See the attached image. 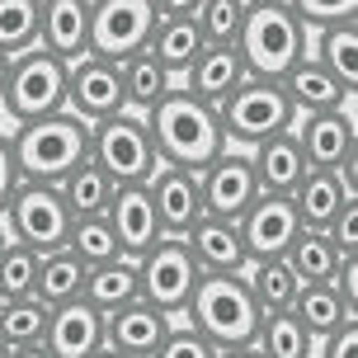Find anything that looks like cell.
<instances>
[{
	"label": "cell",
	"mask_w": 358,
	"mask_h": 358,
	"mask_svg": "<svg viewBox=\"0 0 358 358\" xmlns=\"http://www.w3.org/2000/svg\"><path fill=\"white\" fill-rule=\"evenodd\" d=\"M325 236H330V245H335L344 259H354L358 255V198H344V208L330 217Z\"/></svg>",
	"instance_id": "cell-42"
},
{
	"label": "cell",
	"mask_w": 358,
	"mask_h": 358,
	"mask_svg": "<svg viewBox=\"0 0 358 358\" xmlns=\"http://www.w3.org/2000/svg\"><path fill=\"white\" fill-rule=\"evenodd\" d=\"M0 127H5V118H0Z\"/></svg>",
	"instance_id": "cell-53"
},
{
	"label": "cell",
	"mask_w": 358,
	"mask_h": 358,
	"mask_svg": "<svg viewBox=\"0 0 358 358\" xmlns=\"http://www.w3.org/2000/svg\"><path fill=\"white\" fill-rule=\"evenodd\" d=\"M292 137L302 146L306 170H335L354 156V90L344 94L340 108H316L292 118Z\"/></svg>",
	"instance_id": "cell-11"
},
{
	"label": "cell",
	"mask_w": 358,
	"mask_h": 358,
	"mask_svg": "<svg viewBox=\"0 0 358 358\" xmlns=\"http://www.w3.org/2000/svg\"><path fill=\"white\" fill-rule=\"evenodd\" d=\"M0 241H5V231H0Z\"/></svg>",
	"instance_id": "cell-52"
},
{
	"label": "cell",
	"mask_w": 358,
	"mask_h": 358,
	"mask_svg": "<svg viewBox=\"0 0 358 358\" xmlns=\"http://www.w3.org/2000/svg\"><path fill=\"white\" fill-rule=\"evenodd\" d=\"M287 198H292V208H297V222H302V227L325 231L330 217L344 208V198H358V194H354V189H344L335 170H306Z\"/></svg>",
	"instance_id": "cell-24"
},
{
	"label": "cell",
	"mask_w": 358,
	"mask_h": 358,
	"mask_svg": "<svg viewBox=\"0 0 358 358\" xmlns=\"http://www.w3.org/2000/svg\"><path fill=\"white\" fill-rule=\"evenodd\" d=\"M118 76H123V104H127V113H142V118L179 85L175 76L165 71L146 48H142V52H132V57H123V62H118Z\"/></svg>",
	"instance_id": "cell-25"
},
{
	"label": "cell",
	"mask_w": 358,
	"mask_h": 358,
	"mask_svg": "<svg viewBox=\"0 0 358 358\" xmlns=\"http://www.w3.org/2000/svg\"><path fill=\"white\" fill-rule=\"evenodd\" d=\"M104 222L113 227V236H118V250L127 255V259H137V255H146L156 241H161V217H156V203H151V189L146 184H118L113 189V198H108L104 208Z\"/></svg>",
	"instance_id": "cell-14"
},
{
	"label": "cell",
	"mask_w": 358,
	"mask_h": 358,
	"mask_svg": "<svg viewBox=\"0 0 358 358\" xmlns=\"http://www.w3.org/2000/svg\"><path fill=\"white\" fill-rule=\"evenodd\" d=\"M57 189H62V203L71 208V217H104V208H108V198H113L118 184L85 156L80 165H71L66 175L57 179Z\"/></svg>",
	"instance_id": "cell-29"
},
{
	"label": "cell",
	"mask_w": 358,
	"mask_h": 358,
	"mask_svg": "<svg viewBox=\"0 0 358 358\" xmlns=\"http://www.w3.org/2000/svg\"><path fill=\"white\" fill-rule=\"evenodd\" d=\"M292 104L278 80H264V76H245L241 85L217 104V123H222V137L227 146H255L273 137V132H287L292 127Z\"/></svg>",
	"instance_id": "cell-6"
},
{
	"label": "cell",
	"mask_w": 358,
	"mask_h": 358,
	"mask_svg": "<svg viewBox=\"0 0 358 358\" xmlns=\"http://www.w3.org/2000/svg\"><path fill=\"white\" fill-rule=\"evenodd\" d=\"M5 358H52V354L43 349V340H38V344H10V349H5Z\"/></svg>",
	"instance_id": "cell-47"
},
{
	"label": "cell",
	"mask_w": 358,
	"mask_h": 358,
	"mask_svg": "<svg viewBox=\"0 0 358 358\" xmlns=\"http://www.w3.org/2000/svg\"><path fill=\"white\" fill-rule=\"evenodd\" d=\"M90 358H123V354H113V349H94Z\"/></svg>",
	"instance_id": "cell-50"
},
{
	"label": "cell",
	"mask_w": 358,
	"mask_h": 358,
	"mask_svg": "<svg viewBox=\"0 0 358 358\" xmlns=\"http://www.w3.org/2000/svg\"><path fill=\"white\" fill-rule=\"evenodd\" d=\"M170 321L175 316H165L161 306H151L146 297H132V302H123L118 311L104 316V349H113L123 358H151L161 349Z\"/></svg>",
	"instance_id": "cell-15"
},
{
	"label": "cell",
	"mask_w": 358,
	"mask_h": 358,
	"mask_svg": "<svg viewBox=\"0 0 358 358\" xmlns=\"http://www.w3.org/2000/svg\"><path fill=\"white\" fill-rule=\"evenodd\" d=\"M80 297H85L94 311H104V316L118 311L123 302H132V297H142V287H137V259L118 255V259H104V264H90Z\"/></svg>",
	"instance_id": "cell-27"
},
{
	"label": "cell",
	"mask_w": 358,
	"mask_h": 358,
	"mask_svg": "<svg viewBox=\"0 0 358 358\" xmlns=\"http://www.w3.org/2000/svg\"><path fill=\"white\" fill-rule=\"evenodd\" d=\"M217 358H264L255 344H245V349H217Z\"/></svg>",
	"instance_id": "cell-48"
},
{
	"label": "cell",
	"mask_w": 358,
	"mask_h": 358,
	"mask_svg": "<svg viewBox=\"0 0 358 358\" xmlns=\"http://www.w3.org/2000/svg\"><path fill=\"white\" fill-rule=\"evenodd\" d=\"M236 48L250 76L278 80L297 57L311 52V29L292 15L287 0H245V24H241Z\"/></svg>",
	"instance_id": "cell-3"
},
{
	"label": "cell",
	"mask_w": 358,
	"mask_h": 358,
	"mask_svg": "<svg viewBox=\"0 0 358 358\" xmlns=\"http://www.w3.org/2000/svg\"><path fill=\"white\" fill-rule=\"evenodd\" d=\"M66 108V62L48 48H29L10 62V80L0 90V118L10 127L48 118Z\"/></svg>",
	"instance_id": "cell-5"
},
{
	"label": "cell",
	"mask_w": 358,
	"mask_h": 358,
	"mask_svg": "<svg viewBox=\"0 0 358 358\" xmlns=\"http://www.w3.org/2000/svg\"><path fill=\"white\" fill-rule=\"evenodd\" d=\"M330 287H335L344 302L354 306V287H358V255H354V259H340V268L330 273Z\"/></svg>",
	"instance_id": "cell-45"
},
{
	"label": "cell",
	"mask_w": 358,
	"mask_h": 358,
	"mask_svg": "<svg viewBox=\"0 0 358 358\" xmlns=\"http://www.w3.org/2000/svg\"><path fill=\"white\" fill-rule=\"evenodd\" d=\"M287 268L297 273V283H330V273L340 268L344 255L330 245V236L325 231H311V227H302V231L292 236V245H287Z\"/></svg>",
	"instance_id": "cell-34"
},
{
	"label": "cell",
	"mask_w": 358,
	"mask_h": 358,
	"mask_svg": "<svg viewBox=\"0 0 358 358\" xmlns=\"http://www.w3.org/2000/svg\"><path fill=\"white\" fill-rule=\"evenodd\" d=\"M311 57H316L344 90H354L358 85V29H354V19L330 24V29H316V48H311Z\"/></svg>",
	"instance_id": "cell-33"
},
{
	"label": "cell",
	"mask_w": 358,
	"mask_h": 358,
	"mask_svg": "<svg viewBox=\"0 0 358 358\" xmlns=\"http://www.w3.org/2000/svg\"><path fill=\"white\" fill-rule=\"evenodd\" d=\"M278 85H283V94H287V104H292V113L340 108V104H344V94H349V90H344L335 76L325 71V66H321V62H316L311 52L297 57V62H292V66L278 76Z\"/></svg>",
	"instance_id": "cell-23"
},
{
	"label": "cell",
	"mask_w": 358,
	"mask_h": 358,
	"mask_svg": "<svg viewBox=\"0 0 358 358\" xmlns=\"http://www.w3.org/2000/svg\"><path fill=\"white\" fill-rule=\"evenodd\" d=\"M10 146H15V161L24 179L57 184L71 165H80L90 156V123L76 118L71 108H62V113L10 127Z\"/></svg>",
	"instance_id": "cell-4"
},
{
	"label": "cell",
	"mask_w": 358,
	"mask_h": 358,
	"mask_svg": "<svg viewBox=\"0 0 358 358\" xmlns=\"http://www.w3.org/2000/svg\"><path fill=\"white\" fill-rule=\"evenodd\" d=\"M151 358H217V344L203 340V335H198L189 321H170L161 349H156Z\"/></svg>",
	"instance_id": "cell-40"
},
{
	"label": "cell",
	"mask_w": 358,
	"mask_h": 358,
	"mask_svg": "<svg viewBox=\"0 0 358 358\" xmlns=\"http://www.w3.org/2000/svg\"><path fill=\"white\" fill-rule=\"evenodd\" d=\"M151 5H156V15H189L194 19L203 0H151Z\"/></svg>",
	"instance_id": "cell-46"
},
{
	"label": "cell",
	"mask_w": 358,
	"mask_h": 358,
	"mask_svg": "<svg viewBox=\"0 0 358 358\" xmlns=\"http://www.w3.org/2000/svg\"><path fill=\"white\" fill-rule=\"evenodd\" d=\"M179 316L194 325L203 340H213L217 349H245V344H255L259 306H255L241 273H198L189 306Z\"/></svg>",
	"instance_id": "cell-2"
},
{
	"label": "cell",
	"mask_w": 358,
	"mask_h": 358,
	"mask_svg": "<svg viewBox=\"0 0 358 358\" xmlns=\"http://www.w3.org/2000/svg\"><path fill=\"white\" fill-rule=\"evenodd\" d=\"M241 278L250 287V297L259 311H287L292 297H297V273L287 268L283 255H273V259H250V264L241 268Z\"/></svg>",
	"instance_id": "cell-30"
},
{
	"label": "cell",
	"mask_w": 358,
	"mask_h": 358,
	"mask_svg": "<svg viewBox=\"0 0 358 358\" xmlns=\"http://www.w3.org/2000/svg\"><path fill=\"white\" fill-rule=\"evenodd\" d=\"M10 62H15V57L0 52V90H5V80H10Z\"/></svg>",
	"instance_id": "cell-49"
},
{
	"label": "cell",
	"mask_w": 358,
	"mask_h": 358,
	"mask_svg": "<svg viewBox=\"0 0 358 358\" xmlns=\"http://www.w3.org/2000/svg\"><path fill=\"white\" fill-rule=\"evenodd\" d=\"M66 108L85 123H99V118H113L123 113V76H118V62L108 57H76L66 62Z\"/></svg>",
	"instance_id": "cell-12"
},
{
	"label": "cell",
	"mask_w": 358,
	"mask_h": 358,
	"mask_svg": "<svg viewBox=\"0 0 358 358\" xmlns=\"http://www.w3.org/2000/svg\"><path fill=\"white\" fill-rule=\"evenodd\" d=\"M146 52L179 80L189 71V62L203 52V34H198V24L189 15H156V29L146 38Z\"/></svg>",
	"instance_id": "cell-26"
},
{
	"label": "cell",
	"mask_w": 358,
	"mask_h": 358,
	"mask_svg": "<svg viewBox=\"0 0 358 358\" xmlns=\"http://www.w3.org/2000/svg\"><path fill=\"white\" fill-rule=\"evenodd\" d=\"M71 208L62 203V189L57 184H38V179H24L10 198V213L0 217V231L29 245V250L48 255V250H62L66 236H71Z\"/></svg>",
	"instance_id": "cell-8"
},
{
	"label": "cell",
	"mask_w": 358,
	"mask_h": 358,
	"mask_svg": "<svg viewBox=\"0 0 358 358\" xmlns=\"http://www.w3.org/2000/svg\"><path fill=\"white\" fill-rule=\"evenodd\" d=\"M80 287H85V264H80L66 245H62V250L38 255V278H34V297H38V302H48V306L76 302Z\"/></svg>",
	"instance_id": "cell-32"
},
{
	"label": "cell",
	"mask_w": 358,
	"mask_h": 358,
	"mask_svg": "<svg viewBox=\"0 0 358 358\" xmlns=\"http://www.w3.org/2000/svg\"><path fill=\"white\" fill-rule=\"evenodd\" d=\"M151 189V203H156V217H161L165 236H184L203 217V189H198V170H184V165H156V175L146 179Z\"/></svg>",
	"instance_id": "cell-17"
},
{
	"label": "cell",
	"mask_w": 358,
	"mask_h": 358,
	"mask_svg": "<svg viewBox=\"0 0 358 358\" xmlns=\"http://www.w3.org/2000/svg\"><path fill=\"white\" fill-rule=\"evenodd\" d=\"M198 189H203V213L227 217V222H241V213L259 198L250 156H245L241 146H227L217 161L203 165V170H198Z\"/></svg>",
	"instance_id": "cell-13"
},
{
	"label": "cell",
	"mask_w": 358,
	"mask_h": 358,
	"mask_svg": "<svg viewBox=\"0 0 358 358\" xmlns=\"http://www.w3.org/2000/svg\"><path fill=\"white\" fill-rule=\"evenodd\" d=\"M5 349H10V344H5V340H0V358H5Z\"/></svg>",
	"instance_id": "cell-51"
},
{
	"label": "cell",
	"mask_w": 358,
	"mask_h": 358,
	"mask_svg": "<svg viewBox=\"0 0 358 358\" xmlns=\"http://www.w3.org/2000/svg\"><path fill=\"white\" fill-rule=\"evenodd\" d=\"M48 311L52 306L38 302L34 292L29 297H5L0 302V340L5 344H38L43 330H48Z\"/></svg>",
	"instance_id": "cell-35"
},
{
	"label": "cell",
	"mask_w": 358,
	"mask_h": 358,
	"mask_svg": "<svg viewBox=\"0 0 358 358\" xmlns=\"http://www.w3.org/2000/svg\"><path fill=\"white\" fill-rule=\"evenodd\" d=\"M19 184H24V175H19L15 146H10V127H0V217L10 213V198H15Z\"/></svg>",
	"instance_id": "cell-43"
},
{
	"label": "cell",
	"mask_w": 358,
	"mask_h": 358,
	"mask_svg": "<svg viewBox=\"0 0 358 358\" xmlns=\"http://www.w3.org/2000/svg\"><path fill=\"white\" fill-rule=\"evenodd\" d=\"M255 349L264 358H316V340L292 311H259L255 325Z\"/></svg>",
	"instance_id": "cell-31"
},
{
	"label": "cell",
	"mask_w": 358,
	"mask_h": 358,
	"mask_svg": "<svg viewBox=\"0 0 358 358\" xmlns=\"http://www.w3.org/2000/svg\"><path fill=\"white\" fill-rule=\"evenodd\" d=\"M245 57H241V48H231V43H203V52L189 62V71L179 76V85L189 90L194 99H203V104H222L227 94H231L241 80H245Z\"/></svg>",
	"instance_id": "cell-20"
},
{
	"label": "cell",
	"mask_w": 358,
	"mask_h": 358,
	"mask_svg": "<svg viewBox=\"0 0 358 358\" xmlns=\"http://www.w3.org/2000/svg\"><path fill=\"white\" fill-rule=\"evenodd\" d=\"M156 29V5L151 0H90V52L123 62L142 52Z\"/></svg>",
	"instance_id": "cell-10"
},
{
	"label": "cell",
	"mask_w": 358,
	"mask_h": 358,
	"mask_svg": "<svg viewBox=\"0 0 358 358\" xmlns=\"http://www.w3.org/2000/svg\"><path fill=\"white\" fill-rule=\"evenodd\" d=\"M38 48L62 62L90 52V0H38Z\"/></svg>",
	"instance_id": "cell-21"
},
{
	"label": "cell",
	"mask_w": 358,
	"mask_h": 358,
	"mask_svg": "<svg viewBox=\"0 0 358 358\" xmlns=\"http://www.w3.org/2000/svg\"><path fill=\"white\" fill-rule=\"evenodd\" d=\"M184 245L194 255V264L203 273H241L250 264V250H245V236H241V222H227V217H198L194 227L184 231Z\"/></svg>",
	"instance_id": "cell-19"
},
{
	"label": "cell",
	"mask_w": 358,
	"mask_h": 358,
	"mask_svg": "<svg viewBox=\"0 0 358 358\" xmlns=\"http://www.w3.org/2000/svg\"><path fill=\"white\" fill-rule=\"evenodd\" d=\"M287 311L306 325V335H311V340H325L330 330H340L344 321H354V306L344 302L330 283H302Z\"/></svg>",
	"instance_id": "cell-28"
},
{
	"label": "cell",
	"mask_w": 358,
	"mask_h": 358,
	"mask_svg": "<svg viewBox=\"0 0 358 358\" xmlns=\"http://www.w3.org/2000/svg\"><path fill=\"white\" fill-rule=\"evenodd\" d=\"M302 231L297 222V208L287 194H259L241 213V236H245V250L250 259H273V255H287L292 236Z\"/></svg>",
	"instance_id": "cell-16"
},
{
	"label": "cell",
	"mask_w": 358,
	"mask_h": 358,
	"mask_svg": "<svg viewBox=\"0 0 358 358\" xmlns=\"http://www.w3.org/2000/svg\"><path fill=\"white\" fill-rule=\"evenodd\" d=\"M316 358H358V316L354 321H344L340 330H330L325 340H316Z\"/></svg>",
	"instance_id": "cell-44"
},
{
	"label": "cell",
	"mask_w": 358,
	"mask_h": 358,
	"mask_svg": "<svg viewBox=\"0 0 358 358\" xmlns=\"http://www.w3.org/2000/svg\"><path fill=\"white\" fill-rule=\"evenodd\" d=\"M90 161L99 165L113 184H146L156 175V146H151V132H146L142 113H113V118H99L90 123Z\"/></svg>",
	"instance_id": "cell-7"
},
{
	"label": "cell",
	"mask_w": 358,
	"mask_h": 358,
	"mask_svg": "<svg viewBox=\"0 0 358 358\" xmlns=\"http://www.w3.org/2000/svg\"><path fill=\"white\" fill-rule=\"evenodd\" d=\"M38 48V0H0V52Z\"/></svg>",
	"instance_id": "cell-37"
},
{
	"label": "cell",
	"mask_w": 358,
	"mask_h": 358,
	"mask_svg": "<svg viewBox=\"0 0 358 358\" xmlns=\"http://www.w3.org/2000/svg\"><path fill=\"white\" fill-rule=\"evenodd\" d=\"M146 132H151L156 156L165 165H184V170H203L208 161H217L227 151L217 108L194 99L184 85H175L161 104L146 113Z\"/></svg>",
	"instance_id": "cell-1"
},
{
	"label": "cell",
	"mask_w": 358,
	"mask_h": 358,
	"mask_svg": "<svg viewBox=\"0 0 358 358\" xmlns=\"http://www.w3.org/2000/svg\"><path fill=\"white\" fill-rule=\"evenodd\" d=\"M66 250L80 259V264H104V259H118V236L108 227L104 217H76L71 222V236H66Z\"/></svg>",
	"instance_id": "cell-36"
},
{
	"label": "cell",
	"mask_w": 358,
	"mask_h": 358,
	"mask_svg": "<svg viewBox=\"0 0 358 358\" xmlns=\"http://www.w3.org/2000/svg\"><path fill=\"white\" fill-rule=\"evenodd\" d=\"M287 5L311 34L330 29V24H344V19H358V0H287Z\"/></svg>",
	"instance_id": "cell-41"
},
{
	"label": "cell",
	"mask_w": 358,
	"mask_h": 358,
	"mask_svg": "<svg viewBox=\"0 0 358 358\" xmlns=\"http://www.w3.org/2000/svg\"><path fill=\"white\" fill-rule=\"evenodd\" d=\"M245 156H250L259 194H292L297 179L306 175L302 146H297V137H292V127H287V132H273V137H264V142H255V146H245Z\"/></svg>",
	"instance_id": "cell-22"
},
{
	"label": "cell",
	"mask_w": 358,
	"mask_h": 358,
	"mask_svg": "<svg viewBox=\"0 0 358 358\" xmlns=\"http://www.w3.org/2000/svg\"><path fill=\"white\" fill-rule=\"evenodd\" d=\"M198 34H203V43H231L241 38V24H245V0H203L198 5Z\"/></svg>",
	"instance_id": "cell-39"
},
{
	"label": "cell",
	"mask_w": 358,
	"mask_h": 358,
	"mask_svg": "<svg viewBox=\"0 0 358 358\" xmlns=\"http://www.w3.org/2000/svg\"><path fill=\"white\" fill-rule=\"evenodd\" d=\"M198 273L194 255L184 245V236H161L146 255H137V287L151 306H161L165 316H179L189 306V292H194Z\"/></svg>",
	"instance_id": "cell-9"
},
{
	"label": "cell",
	"mask_w": 358,
	"mask_h": 358,
	"mask_svg": "<svg viewBox=\"0 0 358 358\" xmlns=\"http://www.w3.org/2000/svg\"><path fill=\"white\" fill-rule=\"evenodd\" d=\"M38 278V250L19 245V241H0V302L5 297H29Z\"/></svg>",
	"instance_id": "cell-38"
},
{
	"label": "cell",
	"mask_w": 358,
	"mask_h": 358,
	"mask_svg": "<svg viewBox=\"0 0 358 358\" xmlns=\"http://www.w3.org/2000/svg\"><path fill=\"white\" fill-rule=\"evenodd\" d=\"M43 349L52 358H90L94 349H104V311H94L85 297L52 306L48 330H43Z\"/></svg>",
	"instance_id": "cell-18"
}]
</instances>
